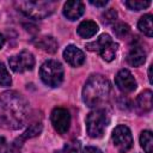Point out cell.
I'll list each match as a JSON object with an SVG mask.
<instances>
[{
  "mask_svg": "<svg viewBox=\"0 0 153 153\" xmlns=\"http://www.w3.org/2000/svg\"><path fill=\"white\" fill-rule=\"evenodd\" d=\"M31 114L26 98L16 91L0 94V128L16 130L25 126Z\"/></svg>",
  "mask_w": 153,
  "mask_h": 153,
  "instance_id": "6da1fadb",
  "label": "cell"
},
{
  "mask_svg": "<svg viewBox=\"0 0 153 153\" xmlns=\"http://www.w3.org/2000/svg\"><path fill=\"white\" fill-rule=\"evenodd\" d=\"M39 76L47 86L59 87L63 80V67L56 60H48L41 66Z\"/></svg>",
  "mask_w": 153,
  "mask_h": 153,
  "instance_id": "277c9868",
  "label": "cell"
},
{
  "mask_svg": "<svg viewBox=\"0 0 153 153\" xmlns=\"http://www.w3.org/2000/svg\"><path fill=\"white\" fill-rule=\"evenodd\" d=\"M76 31H78V35L80 37H82V38H91V37H93L97 33L98 25L93 20H84V22H81L79 24Z\"/></svg>",
  "mask_w": 153,
  "mask_h": 153,
  "instance_id": "2e32d148",
  "label": "cell"
},
{
  "mask_svg": "<svg viewBox=\"0 0 153 153\" xmlns=\"http://www.w3.org/2000/svg\"><path fill=\"white\" fill-rule=\"evenodd\" d=\"M43 127L41 123H32L29 126V128L23 133L20 134L18 137L14 139V141L12 142L11 147H10V152L11 153H20L22 152V147L24 145V142L27 140V139H31V137H35V136H38L42 131Z\"/></svg>",
  "mask_w": 153,
  "mask_h": 153,
  "instance_id": "9c48e42d",
  "label": "cell"
},
{
  "mask_svg": "<svg viewBox=\"0 0 153 153\" xmlns=\"http://www.w3.org/2000/svg\"><path fill=\"white\" fill-rule=\"evenodd\" d=\"M8 151H10V146L6 139L0 135V153H8Z\"/></svg>",
  "mask_w": 153,
  "mask_h": 153,
  "instance_id": "484cf974",
  "label": "cell"
},
{
  "mask_svg": "<svg viewBox=\"0 0 153 153\" xmlns=\"http://www.w3.org/2000/svg\"><path fill=\"white\" fill-rule=\"evenodd\" d=\"M111 93L110 81L102 74H92L86 80L82 88V100L84 103L94 109H100L105 103H108Z\"/></svg>",
  "mask_w": 153,
  "mask_h": 153,
  "instance_id": "7a4b0ae2",
  "label": "cell"
},
{
  "mask_svg": "<svg viewBox=\"0 0 153 153\" xmlns=\"http://www.w3.org/2000/svg\"><path fill=\"white\" fill-rule=\"evenodd\" d=\"M12 84V78L5 66V63L0 62V86L7 87Z\"/></svg>",
  "mask_w": 153,
  "mask_h": 153,
  "instance_id": "44dd1931",
  "label": "cell"
},
{
  "mask_svg": "<svg viewBox=\"0 0 153 153\" xmlns=\"http://www.w3.org/2000/svg\"><path fill=\"white\" fill-rule=\"evenodd\" d=\"M80 149V143L79 141H72L66 143L60 151H57L56 153H79Z\"/></svg>",
  "mask_w": 153,
  "mask_h": 153,
  "instance_id": "cb8c5ba5",
  "label": "cell"
},
{
  "mask_svg": "<svg viewBox=\"0 0 153 153\" xmlns=\"http://www.w3.org/2000/svg\"><path fill=\"white\" fill-rule=\"evenodd\" d=\"M57 5L59 2L54 0H22L14 2V6L18 11L33 19H43L45 17H49L54 13Z\"/></svg>",
  "mask_w": 153,
  "mask_h": 153,
  "instance_id": "3957f363",
  "label": "cell"
},
{
  "mask_svg": "<svg viewBox=\"0 0 153 153\" xmlns=\"http://www.w3.org/2000/svg\"><path fill=\"white\" fill-rule=\"evenodd\" d=\"M109 118L104 109H94L86 117V130L87 134L96 139L100 137L104 134V130L108 126Z\"/></svg>",
  "mask_w": 153,
  "mask_h": 153,
  "instance_id": "5b68a950",
  "label": "cell"
},
{
  "mask_svg": "<svg viewBox=\"0 0 153 153\" xmlns=\"http://www.w3.org/2000/svg\"><path fill=\"white\" fill-rule=\"evenodd\" d=\"M4 44H5V38H4V36L0 33V49L4 47Z\"/></svg>",
  "mask_w": 153,
  "mask_h": 153,
  "instance_id": "f546056e",
  "label": "cell"
},
{
  "mask_svg": "<svg viewBox=\"0 0 153 153\" xmlns=\"http://www.w3.org/2000/svg\"><path fill=\"white\" fill-rule=\"evenodd\" d=\"M127 61L133 67H139L145 63L146 61V51L140 45H134L128 53Z\"/></svg>",
  "mask_w": 153,
  "mask_h": 153,
  "instance_id": "5bb4252c",
  "label": "cell"
},
{
  "mask_svg": "<svg viewBox=\"0 0 153 153\" xmlns=\"http://www.w3.org/2000/svg\"><path fill=\"white\" fill-rule=\"evenodd\" d=\"M111 41H112V38H111L108 33H103V35H100L96 41L87 43V44H86V48H87L88 50H91V51H98V53H99V51H100L106 44H109Z\"/></svg>",
  "mask_w": 153,
  "mask_h": 153,
  "instance_id": "ac0fdd59",
  "label": "cell"
},
{
  "mask_svg": "<svg viewBox=\"0 0 153 153\" xmlns=\"http://www.w3.org/2000/svg\"><path fill=\"white\" fill-rule=\"evenodd\" d=\"M140 143L143 148L145 153H152L153 152V135L149 130H143L140 135Z\"/></svg>",
  "mask_w": 153,
  "mask_h": 153,
  "instance_id": "ffe728a7",
  "label": "cell"
},
{
  "mask_svg": "<svg viewBox=\"0 0 153 153\" xmlns=\"http://www.w3.org/2000/svg\"><path fill=\"white\" fill-rule=\"evenodd\" d=\"M82 153H102V151L94 146H86L82 149Z\"/></svg>",
  "mask_w": 153,
  "mask_h": 153,
  "instance_id": "4316f807",
  "label": "cell"
},
{
  "mask_svg": "<svg viewBox=\"0 0 153 153\" xmlns=\"http://www.w3.org/2000/svg\"><path fill=\"white\" fill-rule=\"evenodd\" d=\"M112 142L120 153L128 152L133 146V135L130 129L124 124L117 126L112 131Z\"/></svg>",
  "mask_w": 153,
  "mask_h": 153,
  "instance_id": "8992f818",
  "label": "cell"
},
{
  "mask_svg": "<svg viewBox=\"0 0 153 153\" xmlns=\"http://www.w3.org/2000/svg\"><path fill=\"white\" fill-rule=\"evenodd\" d=\"M85 6L79 0H71L67 1L63 6V16L69 20H76L84 14Z\"/></svg>",
  "mask_w": 153,
  "mask_h": 153,
  "instance_id": "7c38bea8",
  "label": "cell"
},
{
  "mask_svg": "<svg viewBox=\"0 0 153 153\" xmlns=\"http://www.w3.org/2000/svg\"><path fill=\"white\" fill-rule=\"evenodd\" d=\"M114 32L118 38H126L130 33V27L124 23H118L114 26Z\"/></svg>",
  "mask_w": 153,
  "mask_h": 153,
  "instance_id": "603a6c76",
  "label": "cell"
},
{
  "mask_svg": "<svg viewBox=\"0 0 153 153\" xmlns=\"http://www.w3.org/2000/svg\"><path fill=\"white\" fill-rule=\"evenodd\" d=\"M33 44L45 53L54 54L57 50V42L51 36H41L33 39Z\"/></svg>",
  "mask_w": 153,
  "mask_h": 153,
  "instance_id": "9a60e30c",
  "label": "cell"
},
{
  "mask_svg": "<svg viewBox=\"0 0 153 153\" xmlns=\"http://www.w3.org/2000/svg\"><path fill=\"white\" fill-rule=\"evenodd\" d=\"M63 57L73 67H79L85 62L84 51L73 44L66 47V49L63 50Z\"/></svg>",
  "mask_w": 153,
  "mask_h": 153,
  "instance_id": "8fae6325",
  "label": "cell"
},
{
  "mask_svg": "<svg viewBox=\"0 0 153 153\" xmlns=\"http://www.w3.org/2000/svg\"><path fill=\"white\" fill-rule=\"evenodd\" d=\"M115 82H116V86L122 92H124V93H128V92L134 91L136 88V86H137L134 75L128 69H121L116 74Z\"/></svg>",
  "mask_w": 153,
  "mask_h": 153,
  "instance_id": "30bf717a",
  "label": "cell"
},
{
  "mask_svg": "<svg viewBox=\"0 0 153 153\" xmlns=\"http://www.w3.org/2000/svg\"><path fill=\"white\" fill-rule=\"evenodd\" d=\"M50 120H51V124L54 127V129L63 135L69 130V126H71V115L69 111L65 108H55L51 111L50 115Z\"/></svg>",
  "mask_w": 153,
  "mask_h": 153,
  "instance_id": "ba28073f",
  "label": "cell"
},
{
  "mask_svg": "<svg viewBox=\"0 0 153 153\" xmlns=\"http://www.w3.org/2000/svg\"><path fill=\"white\" fill-rule=\"evenodd\" d=\"M90 4L97 7H105L108 5V0H90Z\"/></svg>",
  "mask_w": 153,
  "mask_h": 153,
  "instance_id": "83f0119b",
  "label": "cell"
},
{
  "mask_svg": "<svg viewBox=\"0 0 153 153\" xmlns=\"http://www.w3.org/2000/svg\"><path fill=\"white\" fill-rule=\"evenodd\" d=\"M10 67L16 73H23L31 71L35 66V57L29 50H22L17 55H13L8 59Z\"/></svg>",
  "mask_w": 153,
  "mask_h": 153,
  "instance_id": "52a82bcc",
  "label": "cell"
},
{
  "mask_svg": "<svg viewBox=\"0 0 153 153\" xmlns=\"http://www.w3.org/2000/svg\"><path fill=\"white\" fill-rule=\"evenodd\" d=\"M117 49H118L117 43H115L114 41H111L109 44H106V45L99 51V54H100V56L103 57V60L110 62V61H112V60L115 59L116 53H117Z\"/></svg>",
  "mask_w": 153,
  "mask_h": 153,
  "instance_id": "d6986e66",
  "label": "cell"
},
{
  "mask_svg": "<svg viewBox=\"0 0 153 153\" xmlns=\"http://www.w3.org/2000/svg\"><path fill=\"white\" fill-rule=\"evenodd\" d=\"M148 79H149V82L152 84V66H149L148 68Z\"/></svg>",
  "mask_w": 153,
  "mask_h": 153,
  "instance_id": "f1b7e54d",
  "label": "cell"
},
{
  "mask_svg": "<svg viewBox=\"0 0 153 153\" xmlns=\"http://www.w3.org/2000/svg\"><path fill=\"white\" fill-rule=\"evenodd\" d=\"M117 19V12L114 8H108L102 14V22L104 24H111Z\"/></svg>",
  "mask_w": 153,
  "mask_h": 153,
  "instance_id": "d4e9b609",
  "label": "cell"
},
{
  "mask_svg": "<svg viewBox=\"0 0 153 153\" xmlns=\"http://www.w3.org/2000/svg\"><path fill=\"white\" fill-rule=\"evenodd\" d=\"M135 108L139 114H147L152 110V91L151 90H145L139 94Z\"/></svg>",
  "mask_w": 153,
  "mask_h": 153,
  "instance_id": "4fadbf2b",
  "label": "cell"
},
{
  "mask_svg": "<svg viewBox=\"0 0 153 153\" xmlns=\"http://www.w3.org/2000/svg\"><path fill=\"white\" fill-rule=\"evenodd\" d=\"M137 27L141 32H143V35L152 37L153 36V17H152V14L142 16L137 23Z\"/></svg>",
  "mask_w": 153,
  "mask_h": 153,
  "instance_id": "e0dca14e",
  "label": "cell"
},
{
  "mask_svg": "<svg viewBox=\"0 0 153 153\" xmlns=\"http://www.w3.org/2000/svg\"><path fill=\"white\" fill-rule=\"evenodd\" d=\"M124 5L133 10V11H141L143 8H147L151 5V1H141V0H128L124 1Z\"/></svg>",
  "mask_w": 153,
  "mask_h": 153,
  "instance_id": "7402d4cb",
  "label": "cell"
}]
</instances>
